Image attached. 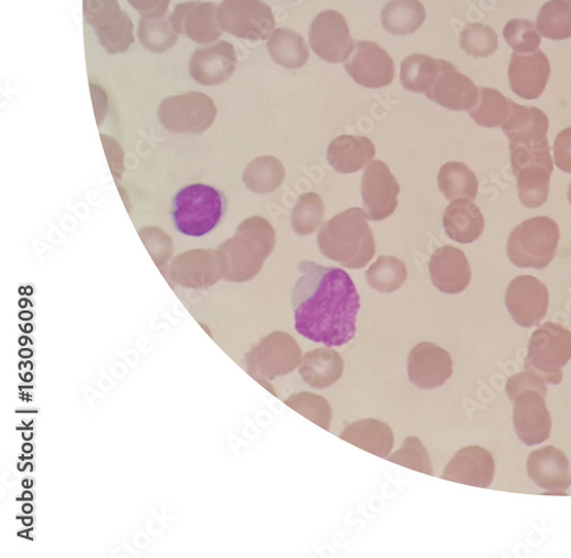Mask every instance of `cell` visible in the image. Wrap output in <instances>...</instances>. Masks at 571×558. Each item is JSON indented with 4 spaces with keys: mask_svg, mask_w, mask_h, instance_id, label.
Here are the masks:
<instances>
[{
    "mask_svg": "<svg viewBox=\"0 0 571 558\" xmlns=\"http://www.w3.org/2000/svg\"><path fill=\"white\" fill-rule=\"evenodd\" d=\"M293 291L296 331L327 347L350 343L357 333L360 296L351 276L340 267L305 261Z\"/></svg>",
    "mask_w": 571,
    "mask_h": 558,
    "instance_id": "6da1fadb",
    "label": "cell"
},
{
    "mask_svg": "<svg viewBox=\"0 0 571 558\" xmlns=\"http://www.w3.org/2000/svg\"><path fill=\"white\" fill-rule=\"evenodd\" d=\"M322 255L347 269H362L377 253V243L364 209L350 208L321 225L318 233Z\"/></svg>",
    "mask_w": 571,
    "mask_h": 558,
    "instance_id": "7a4b0ae2",
    "label": "cell"
},
{
    "mask_svg": "<svg viewBox=\"0 0 571 558\" xmlns=\"http://www.w3.org/2000/svg\"><path fill=\"white\" fill-rule=\"evenodd\" d=\"M547 381L530 371L519 372L507 382V394L514 402L516 434L528 446L549 440L552 417L547 406Z\"/></svg>",
    "mask_w": 571,
    "mask_h": 558,
    "instance_id": "3957f363",
    "label": "cell"
},
{
    "mask_svg": "<svg viewBox=\"0 0 571 558\" xmlns=\"http://www.w3.org/2000/svg\"><path fill=\"white\" fill-rule=\"evenodd\" d=\"M223 192L207 185H192L175 197L172 219L176 229L188 236H204L212 232L225 214Z\"/></svg>",
    "mask_w": 571,
    "mask_h": 558,
    "instance_id": "277c9868",
    "label": "cell"
},
{
    "mask_svg": "<svg viewBox=\"0 0 571 558\" xmlns=\"http://www.w3.org/2000/svg\"><path fill=\"white\" fill-rule=\"evenodd\" d=\"M559 240V225L552 219L532 218L511 232L508 256L517 267L543 270L556 257Z\"/></svg>",
    "mask_w": 571,
    "mask_h": 558,
    "instance_id": "5b68a950",
    "label": "cell"
},
{
    "mask_svg": "<svg viewBox=\"0 0 571 558\" xmlns=\"http://www.w3.org/2000/svg\"><path fill=\"white\" fill-rule=\"evenodd\" d=\"M571 360V331L559 324L547 323L531 334L526 371L543 378L551 386L563 380V367Z\"/></svg>",
    "mask_w": 571,
    "mask_h": 558,
    "instance_id": "8992f818",
    "label": "cell"
},
{
    "mask_svg": "<svg viewBox=\"0 0 571 558\" xmlns=\"http://www.w3.org/2000/svg\"><path fill=\"white\" fill-rule=\"evenodd\" d=\"M218 20L232 36L253 42L271 40L276 29L273 10L262 0H223Z\"/></svg>",
    "mask_w": 571,
    "mask_h": 558,
    "instance_id": "52a82bcc",
    "label": "cell"
},
{
    "mask_svg": "<svg viewBox=\"0 0 571 558\" xmlns=\"http://www.w3.org/2000/svg\"><path fill=\"white\" fill-rule=\"evenodd\" d=\"M302 350L296 339L284 331H275L261 340L247 356V371L258 380L284 377L302 364Z\"/></svg>",
    "mask_w": 571,
    "mask_h": 558,
    "instance_id": "ba28073f",
    "label": "cell"
},
{
    "mask_svg": "<svg viewBox=\"0 0 571 558\" xmlns=\"http://www.w3.org/2000/svg\"><path fill=\"white\" fill-rule=\"evenodd\" d=\"M83 12L109 54L124 53L134 43V24L118 0H83Z\"/></svg>",
    "mask_w": 571,
    "mask_h": 558,
    "instance_id": "9c48e42d",
    "label": "cell"
},
{
    "mask_svg": "<svg viewBox=\"0 0 571 558\" xmlns=\"http://www.w3.org/2000/svg\"><path fill=\"white\" fill-rule=\"evenodd\" d=\"M549 304V289L531 275L515 277L506 293L507 308L514 322L524 328L539 326L547 317Z\"/></svg>",
    "mask_w": 571,
    "mask_h": 558,
    "instance_id": "30bf717a",
    "label": "cell"
},
{
    "mask_svg": "<svg viewBox=\"0 0 571 558\" xmlns=\"http://www.w3.org/2000/svg\"><path fill=\"white\" fill-rule=\"evenodd\" d=\"M310 46L328 63L346 62L356 49L346 18L336 11L317 15L310 28Z\"/></svg>",
    "mask_w": 571,
    "mask_h": 558,
    "instance_id": "8fae6325",
    "label": "cell"
},
{
    "mask_svg": "<svg viewBox=\"0 0 571 558\" xmlns=\"http://www.w3.org/2000/svg\"><path fill=\"white\" fill-rule=\"evenodd\" d=\"M400 186L387 164L376 160L363 172L361 197L368 220L384 221L398 207Z\"/></svg>",
    "mask_w": 571,
    "mask_h": 558,
    "instance_id": "7c38bea8",
    "label": "cell"
},
{
    "mask_svg": "<svg viewBox=\"0 0 571 558\" xmlns=\"http://www.w3.org/2000/svg\"><path fill=\"white\" fill-rule=\"evenodd\" d=\"M454 372V362L443 347L423 341L409 356L410 381L420 390H435L445 386Z\"/></svg>",
    "mask_w": 571,
    "mask_h": 558,
    "instance_id": "4fadbf2b",
    "label": "cell"
},
{
    "mask_svg": "<svg viewBox=\"0 0 571 558\" xmlns=\"http://www.w3.org/2000/svg\"><path fill=\"white\" fill-rule=\"evenodd\" d=\"M511 114L503 131L509 138L510 150H535L548 148L549 118L539 108L525 107L512 99Z\"/></svg>",
    "mask_w": 571,
    "mask_h": 558,
    "instance_id": "5bb4252c",
    "label": "cell"
},
{
    "mask_svg": "<svg viewBox=\"0 0 571 558\" xmlns=\"http://www.w3.org/2000/svg\"><path fill=\"white\" fill-rule=\"evenodd\" d=\"M347 73L360 86L382 88L390 85L395 75L394 62L380 45L358 42L356 53L346 64Z\"/></svg>",
    "mask_w": 571,
    "mask_h": 558,
    "instance_id": "9a60e30c",
    "label": "cell"
},
{
    "mask_svg": "<svg viewBox=\"0 0 571 558\" xmlns=\"http://www.w3.org/2000/svg\"><path fill=\"white\" fill-rule=\"evenodd\" d=\"M426 97L440 106L453 112H472L476 108L480 92L467 76L456 67L442 60V70Z\"/></svg>",
    "mask_w": 571,
    "mask_h": 558,
    "instance_id": "2e32d148",
    "label": "cell"
},
{
    "mask_svg": "<svg viewBox=\"0 0 571 558\" xmlns=\"http://www.w3.org/2000/svg\"><path fill=\"white\" fill-rule=\"evenodd\" d=\"M531 481L554 495H565L571 486L570 464L560 449L548 445L532 451L527 461Z\"/></svg>",
    "mask_w": 571,
    "mask_h": 558,
    "instance_id": "e0dca14e",
    "label": "cell"
},
{
    "mask_svg": "<svg viewBox=\"0 0 571 558\" xmlns=\"http://www.w3.org/2000/svg\"><path fill=\"white\" fill-rule=\"evenodd\" d=\"M214 3L187 2L178 6L171 17L178 33L198 44H210L222 36Z\"/></svg>",
    "mask_w": 571,
    "mask_h": 558,
    "instance_id": "ac0fdd59",
    "label": "cell"
},
{
    "mask_svg": "<svg viewBox=\"0 0 571 558\" xmlns=\"http://www.w3.org/2000/svg\"><path fill=\"white\" fill-rule=\"evenodd\" d=\"M551 75L548 56L540 50L530 54L515 52L509 66V81L515 94L536 99L546 91Z\"/></svg>",
    "mask_w": 571,
    "mask_h": 558,
    "instance_id": "d6986e66",
    "label": "cell"
},
{
    "mask_svg": "<svg viewBox=\"0 0 571 558\" xmlns=\"http://www.w3.org/2000/svg\"><path fill=\"white\" fill-rule=\"evenodd\" d=\"M495 470L496 465L491 453L483 446L472 445L455 453L442 477L488 489L494 481Z\"/></svg>",
    "mask_w": 571,
    "mask_h": 558,
    "instance_id": "ffe728a7",
    "label": "cell"
},
{
    "mask_svg": "<svg viewBox=\"0 0 571 558\" xmlns=\"http://www.w3.org/2000/svg\"><path fill=\"white\" fill-rule=\"evenodd\" d=\"M429 270L432 284L444 294H461L472 283L473 271L466 255L452 246L436 250L431 257Z\"/></svg>",
    "mask_w": 571,
    "mask_h": 558,
    "instance_id": "44dd1931",
    "label": "cell"
},
{
    "mask_svg": "<svg viewBox=\"0 0 571 558\" xmlns=\"http://www.w3.org/2000/svg\"><path fill=\"white\" fill-rule=\"evenodd\" d=\"M237 66V54L233 45L220 42L216 45L197 50L189 64L192 78L203 85H219L226 82Z\"/></svg>",
    "mask_w": 571,
    "mask_h": 558,
    "instance_id": "7402d4cb",
    "label": "cell"
},
{
    "mask_svg": "<svg viewBox=\"0 0 571 558\" xmlns=\"http://www.w3.org/2000/svg\"><path fill=\"white\" fill-rule=\"evenodd\" d=\"M377 149L371 139L364 136L342 135L331 141L327 159L334 170L352 173L371 162Z\"/></svg>",
    "mask_w": 571,
    "mask_h": 558,
    "instance_id": "603a6c76",
    "label": "cell"
},
{
    "mask_svg": "<svg viewBox=\"0 0 571 558\" xmlns=\"http://www.w3.org/2000/svg\"><path fill=\"white\" fill-rule=\"evenodd\" d=\"M345 373V360L331 348H317L308 352L299 367V376L307 386L326 390L335 386Z\"/></svg>",
    "mask_w": 571,
    "mask_h": 558,
    "instance_id": "cb8c5ba5",
    "label": "cell"
},
{
    "mask_svg": "<svg viewBox=\"0 0 571 558\" xmlns=\"http://www.w3.org/2000/svg\"><path fill=\"white\" fill-rule=\"evenodd\" d=\"M444 228L452 240L468 245L484 233L485 219L474 200L456 199L446 208Z\"/></svg>",
    "mask_w": 571,
    "mask_h": 558,
    "instance_id": "d4e9b609",
    "label": "cell"
},
{
    "mask_svg": "<svg viewBox=\"0 0 571 558\" xmlns=\"http://www.w3.org/2000/svg\"><path fill=\"white\" fill-rule=\"evenodd\" d=\"M519 199L527 208L542 207L549 198L553 161H528L512 167Z\"/></svg>",
    "mask_w": 571,
    "mask_h": 558,
    "instance_id": "484cf974",
    "label": "cell"
},
{
    "mask_svg": "<svg viewBox=\"0 0 571 558\" xmlns=\"http://www.w3.org/2000/svg\"><path fill=\"white\" fill-rule=\"evenodd\" d=\"M340 438L380 459L388 460L394 446V435L391 428L382 421H358L348 425Z\"/></svg>",
    "mask_w": 571,
    "mask_h": 558,
    "instance_id": "4316f807",
    "label": "cell"
},
{
    "mask_svg": "<svg viewBox=\"0 0 571 558\" xmlns=\"http://www.w3.org/2000/svg\"><path fill=\"white\" fill-rule=\"evenodd\" d=\"M381 19L388 32L405 36L423 25L426 11L420 0H392L385 6Z\"/></svg>",
    "mask_w": 571,
    "mask_h": 558,
    "instance_id": "83f0119b",
    "label": "cell"
},
{
    "mask_svg": "<svg viewBox=\"0 0 571 558\" xmlns=\"http://www.w3.org/2000/svg\"><path fill=\"white\" fill-rule=\"evenodd\" d=\"M266 48L274 61L287 69H299L306 65L310 57L305 39L289 29L275 30Z\"/></svg>",
    "mask_w": 571,
    "mask_h": 558,
    "instance_id": "f1b7e54d",
    "label": "cell"
},
{
    "mask_svg": "<svg viewBox=\"0 0 571 558\" xmlns=\"http://www.w3.org/2000/svg\"><path fill=\"white\" fill-rule=\"evenodd\" d=\"M442 60L429 55L413 54L401 64L400 81L405 90L427 94L438 78Z\"/></svg>",
    "mask_w": 571,
    "mask_h": 558,
    "instance_id": "f546056e",
    "label": "cell"
},
{
    "mask_svg": "<svg viewBox=\"0 0 571 558\" xmlns=\"http://www.w3.org/2000/svg\"><path fill=\"white\" fill-rule=\"evenodd\" d=\"M438 187L447 200H475L479 183L476 173L465 164L452 161L441 168Z\"/></svg>",
    "mask_w": 571,
    "mask_h": 558,
    "instance_id": "4dcf8cb0",
    "label": "cell"
},
{
    "mask_svg": "<svg viewBox=\"0 0 571 558\" xmlns=\"http://www.w3.org/2000/svg\"><path fill=\"white\" fill-rule=\"evenodd\" d=\"M537 29L552 41L571 39V0H551L537 18Z\"/></svg>",
    "mask_w": 571,
    "mask_h": 558,
    "instance_id": "1f68e13d",
    "label": "cell"
},
{
    "mask_svg": "<svg viewBox=\"0 0 571 558\" xmlns=\"http://www.w3.org/2000/svg\"><path fill=\"white\" fill-rule=\"evenodd\" d=\"M408 276L406 264L393 256H381L366 272L369 286L385 294L400 289Z\"/></svg>",
    "mask_w": 571,
    "mask_h": 558,
    "instance_id": "d6a6232c",
    "label": "cell"
},
{
    "mask_svg": "<svg viewBox=\"0 0 571 558\" xmlns=\"http://www.w3.org/2000/svg\"><path fill=\"white\" fill-rule=\"evenodd\" d=\"M479 92V102L476 108L469 112V116L486 128L506 124L511 114V99L493 88L483 87Z\"/></svg>",
    "mask_w": 571,
    "mask_h": 558,
    "instance_id": "836d02e7",
    "label": "cell"
},
{
    "mask_svg": "<svg viewBox=\"0 0 571 558\" xmlns=\"http://www.w3.org/2000/svg\"><path fill=\"white\" fill-rule=\"evenodd\" d=\"M139 39L149 51L162 53L171 50L179 41V33L168 19H144L139 22Z\"/></svg>",
    "mask_w": 571,
    "mask_h": 558,
    "instance_id": "e575fe53",
    "label": "cell"
},
{
    "mask_svg": "<svg viewBox=\"0 0 571 558\" xmlns=\"http://www.w3.org/2000/svg\"><path fill=\"white\" fill-rule=\"evenodd\" d=\"M325 206L319 194L309 192L300 196L292 212V225L298 235L313 234L322 222Z\"/></svg>",
    "mask_w": 571,
    "mask_h": 558,
    "instance_id": "d590c367",
    "label": "cell"
},
{
    "mask_svg": "<svg viewBox=\"0 0 571 558\" xmlns=\"http://www.w3.org/2000/svg\"><path fill=\"white\" fill-rule=\"evenodd\" d=\"M285 404L304 415L325 431H329L332 420V410L329 402L317 394L300 392L290 396Z\"/></svg>",
    "mask_w": 571,
    "mask_h": 558,
    "instance_id": "8d00e7d4",
    "label": "cell"
},
{
    "mask_svg": "<svg viewBox=\"0 0 571 558\" xmlns=\"http://www.w3.org/2000/svg\"><path fill=\"white\" fill-rule=\"evenodd\" d=\"M461 48L476 59L490 56L498 49L495 30L482 23L467 24L461 32Z\"/></svg>",
    "mask_w": 571,
    "mask_h": 558,
    "instance_id": "74e56055",
    "label": "cell"
},
{
    "mask_svg": "<svg viewBox=\"0 0 571 558\" xmlns=\"http://www.w3.org/2000/svg\"><path fill=\"white\" fill-rule=\"evenodd\" d=\"M533 22L515 19L504 27V39L517 53H533L541 45V36Z\"/></svg>",
    "mask_w": 571,
    "mask_h": 558,
    "instance_id": "f35d334b",
    "label": "cell"
},
{
    "mask_svg": "<svg viewBox=\"0 0 571 558\" xmlns=\"http://www.w3.org/2000/svg\"><path fill=\"white\" fill-rule=\"evenodd\" d=\"M388 461L402 467L433 475L427 450L421 440L415 436L408 438L404 444L393 455L389 456Z\"/></svg>",
    "mask_w": 571,
    "mask_h": 558,
    "instance_id": "ab89813d",
    "label": "cell"
},
{
    "mask_svg": "<svg viewBox=\"0 0 571 558\" xmlns=\"http://www.w3.org/2000/svg\"><path fill=\"white\" fill-rule=\"evenodd\" d=\"M553 150L558 168L571 173V127L558 134Z\"/></svg>",
    "mask_w": 571,
    "mask_h": 558,
    "instance_id": "60d3db41",
    "label": "cell"
},
{
    "mask_svg": "<svg viewBox=\"0 0 571 558\" xmlns=\"http://www.w3.org/2000/svg\"><path fill=\"white\" fill-rule=\"evenodd\" d=\"M127 2L145 19L162 18L171 4V0H127Z\"/></svg>",
    "mask_w": 571,
    "mask_h": 558,
    "instance_id": "b9f144b4",
    "label": "cell"
},
{
    "mask_svg": "<svg viewBox=\"0 0 571 558\" xmlns=\"http://www.w3.org/2000/svg\"><path fill=\"white\" fill-rule=\"evenodd\" d=\"M19 355L21 358L29 359L32 357L33 354L31 350H22Z\"/></svg>",
    "mask_w": 571,
    "mask_h": 558,
    "instance_id": "7bdbcfd3",
    "label": "cell"
},
{
    "mask_svg": "<svg viewBox=\"0 0 571 558\" xmlns=\"http://www.w3.org/2000/svg\"><path fill=\"white\" fill-rule=\"evenodd\" d=\"M22 510L25 514H30V513H32L33 507L30 504H25V505H23Z\"/></svg>",
    "mask_w": 571,
    "mask_h": 558,
    "instance_id": "ee69618b",
    "label": "cell"
},
{
    "mask_svg": "<svg viewBox=\"0 0 571 558\" xmlns=\"http://www.w3.org/2000/svg\"><path fill=\"white\" fill-rule=\"evenodd\" d=\"M23 525L29 527L32 525L33 519L31 517H24L22 518Z\"/></svg>",
    "mask_w": 571,
    "mask_h": 558,
    "instance_id": "f6af8a7d",
    "label": "cell"
},
{
    "mask_svg": "<svg viewBox=\"0 0 571 558\" xmlns=\"http://www.w3.org/2000/svg\"><path fill=\"white\" fill-rule=\"evenodd\" d=\"M32 449H33V446H32L31 444H29V443H27V444H24V445L22 446V450H23V452H25V453H30V452H32Z\"/></svg>",
    "mask_w": 571,
    "mask_h": 558,
    "instance_id": "bcb514c9",
    "label": "cell"
},
{
    "mask_svg": "<svg viewBox=\"0 0 571 558\" xmlns=\"http://www.w3.org/2000/svg\"><path fill=\"white\" fill-rule=\"evenodd\" d=\"M22 499H23V501H32V499H33V496H32V494H30V493H28V492H27V493H23V495H22Z\"/></svg>",
    "mask_w": 571,
    "mask_h": 558,
    "instance_id": "7dc6e473",
    "label": "cell"
},
{
    "mask_svg": "<svg viewBox=\"0 0 571 558\" xmlns=\"http://www.w3.org/2000/svg\"><path fill=\"white\" fill-rule=\"evenodd\" d=\"M21 378H22V380H24V381L29 382V381H31V380H32V378H33V377H32V375H31V373H29V372H28V373H25L24 376H22Z\"/></svg>",
    "mask_w": 571,
    "mask_h": 558,
    "instance_id": "c3c4849f",
    "label": "cell"
},
{
    "mask_svg": "<svg viewBox=\"0 0 571 558\" xmlns=\"http://www.w3.org/2000/svg\"><path fill=\"white\" fill-rule=\"evenodd\" d=\"M22 436H23L24 440L29 441V440H31L33 438V434L31 432L29 434L23 433Z\"/></svg>",
    "mask_w": 571,
    "mask_h": 558,
    "instance_id": "681fc988",
    "label": "cell"
},
{
    "mask_svg": "<svg viewBox=\"0 0 571 558\" xmlns=\"http://www.w3.org/2000/svg\"><path fill=\"white\" fill-rule=\"evenodd\" d=\"M23 486L24 487H31L32 486V481H23Z\"/></svg>",
    "mask_w": 571,
    "mask_h": 558,
    "instance_id": "f907efd6",
    "label": "cell"
},
{
    "mask_svg": "<svg viewBox=\"0 0 571 558\" xmlns=\"http://www.w3.org/2000/svg\"><path fill=\"white\" fill-rule=\"evenodd\" d=\"M568 199H569V202L571 204V183H570L569 190H568Z\"/></svg>",
    "mask_w": 571,
    "mask_h": 558,
    "instance_id": "816d5d0a",
    "label": "cell"
},
{
    "mask_svg": "<svg viewBox=\"0 0 571 558\" xmlns=\"http://www.w3.org/2000/svg\"><path fill=\"white\" fill-rule=\"evenodd\" d=\"M27 339H28V338L22 337V338L20 339V344H21V345H25V344H27Z\"/></svg>",
    "mask_w": 571,
    "mask_h": 558,
    "instance_id": "f5cc1de1",
    "label": "cell"
}]
</instances>
